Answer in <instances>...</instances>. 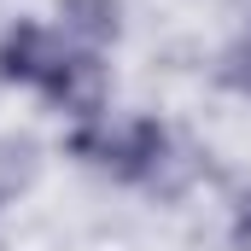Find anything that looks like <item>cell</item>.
<instances>
[{"label":"cell","instance_id":"obj_5","mask_svg":"<svg viewBox=\"0 0 251 251\" xmlns=\"http://www.w3.org/2000/svg\"><path fill=\"white\" fill-rule=\"evenodd\" d=\"M234 240H240V251H251V199H246V210L234 216Z\"/></svg>","mask_w":251,"mask_h":251},{"label":"cell","instance_id":"obj_4","mask_svg":"<svg viewBox=\"0 0 251 251\" xmlns=\"http://www.w3.org/2000/svg\"><path fill=\"white\" fill-rule=\"evenodd\" d=\"M222 82H228L234 94H251V35H240V47L228 53V64H222Z\"/></svg>","mask_w":251,"mask_h":251},{"label":"cell","instance_id":"obj_2","mask_svg":"<svg viewBox=\"0 0 251 251\" xmlns=\"http://www.w3.org/2000/svg\"><path fill=\"white\" fill-rule=\"evenodd\" d=\"M70 152L94 170H111L117 181H152L164 170V152H170V134L164 123L152 117H134L123 128H100V123H82L70 134Z\"/></svg>","mask_w":251,"mask_h":251},{"label":"cell","instance_id":"obj_1","mask_svg":"<svg viewBox=\"0 0 251 251\" xmlns=\"http://www.w3.org/2000/svg\"><path fill=\"white\" fill-rule=\"evenodd\" d=\"M0 82L41 88L53 105L76 111L82 123H94L100 105H105V70H100V59L94 53H64L41 24H18L0 41Z\"/></svg>","mask_w":251,"mask_h":251},{"label":"cell","instance_id":"obj_3","mask_svg":"<svg viewBox=\"0 0 251 251\" xmlns=\"http://www.w3.org/2000/svg\"><path fill=\"white\" fill-rule=\"evenodd\" d=\"M59 12H64V24L82 35V41H111L117 35V0H59Z\"/></svg>","mask_w":251,"mask_h":251}]
</instances>
